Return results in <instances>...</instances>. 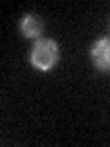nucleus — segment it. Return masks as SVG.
<instances>
[{
  "label": "nucleus",
  "instance_id": "3",
  "mask_svg": "<svg viewBox=\"0 0 110 147\" xmlns=\"http://www.w3.org/2000/svg\"><path fill=\"white\" fill-rule=\"evenodd\" d=\"M18 28H20V33L26 37V39H39L40 33H42V20L35 15V13H28L20 18L18 22Z\"/></svg>",
  "mask_w": 110,
  "mask_h": 147
},
{
  "label": "nucleus",
  "instance_id": "1",
  "mask_svg": "<svg viewBox=\"0 0 110 147\" xmlns=\"http://www.w3.org/2000/svg\"><path fill=\"white\" fill-rule=\"evenodd\" d=\"M59 57H61L59 44L52 39H39L30 52V63L33 64V68L40 72H48L55 68V64L59 63Z\"/></svg>",
  "mask_w": 110,
  "mask_h": 147
},
{
  "label": "nucleus",
  "instance_id": "2",
  "mask_svg": "<svg viewBox=\"0 0 110 147\" xmlns=\"http://www.w3.org/2000/svg\"><path fill=\"white\" fill-rule=\"evenodd\" d=\"M90 57L97 70L110 72V37H101L92 44Z\"/></svg>",
  "mask_w": 110,
  "mask_h": 147
}]
</instances>
